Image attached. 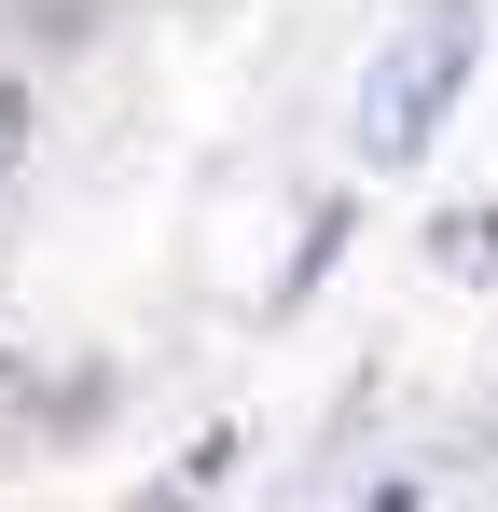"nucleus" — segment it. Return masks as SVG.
<instances>
[{
  "instance_id": "1",
  "label": "nucleus",
  "mask_w": 498,
  "mask_h": 512,
  "mask_svg": "<svg viewBox=\"0 0 498 512\" xmlns=\"http://www.w3.org/2000/svg\"><path fill=\"white\" fill-rule=\"evenodd\" d=\"M471 70H485V14H471V0L402 14V28L374 42V70H360V167H415V153L443 139V111H457Z\"/></svg>"
},
{
  "instance_id": "2",
  "label": "nucleus",
  "mask_w": 498,
  "mask_h": 512,
  "mask_svg": "<svg viewBox=\"0 0 498 512\" xmlns=\"http://www.w3.org/2000/svg\"><path fill=\"white\" fill-rule=\"evenodd\" d=\"M429 277L485 291V277H498V208H443V222H429Z\"/></svg>"
},
{
  "instance_id": "3",
  "label": "nucleus",
  "mask_w": 498,
  "mask_h": 512,
  "mask_svg": "<svg viewBox=\"0 0 498 512\" xmlns=\"http://www.w3.org/2000/svg\"><path fill=\"white\" fill-rule=\"evenodd\" d=\"M14 139H28V97H14V84H0V167H14Z\"/></svg>"
}]
</instances>
